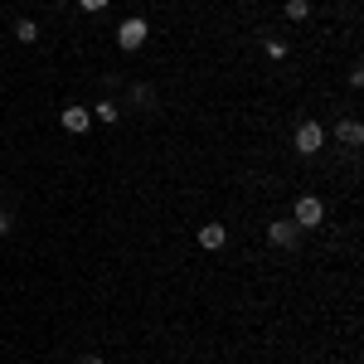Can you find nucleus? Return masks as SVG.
<instances>
[{
    "instance_id": "1",
    "label": "nucleus",
    "mask_w": 364,
    "mask_h": 364,
    "mask_svg": "<svg viewBox=\"0 0 364 364\" xmlns=\"http://www.w3.org/2000/svg\"><path fill=\"white\" fill-rule=\"evenodd\" d=\"M321 219H326V204H321L316 195H301V199H296V214H291V224H296V228H316Z\"/></svg>"
},
{
    "instance_id": "2",
    "label": "nucleus",
    "mask_w": 364,
    "mask_h": 364,
    "mask_svg": "<svg viewBox=\"0 0 364 364\" xmlns=\"http://www.w3.org/2000/svg\"><path fill=\"white\" fill-rule=\"evenodd\" d=\"M321 146H326V127H321V122H301V127H296V151H301V156H316Z\"/></svg>"
},
{
    "instance_id": "3",
    "label": "nucleus",
    "mask_w": 364,
    "mask_h": 364,
    "mask_svg": "<svg viewBox=\"0 0 364 364\" xmlns=\"http://www.w3.org/2000/svg\"><path fill=\"white\" fill-rule=\"evenodd\" d=\"M117 44H122L127 54L141 49V44H146V20H122V25H117Z\"/></svg>"
},
{
    "instance_id": "4",
    "label": "nucleus",
    "mask_w": 364,
    "mask_h": 364,
    "mask_svg": "<svg viewBox=\"0 0 364 364\" xmlns=\"http://www.w3.org/2000/svg\"><path fill=\"white\" fill-rule=\"evenodd\" d=\"M267 238H272L277 248H296V238H301V228L291 224V219H277V224L267 228Z\"/></svg>"
},
{
    "instance_id": "5",
    "label": "nucleus",
    "mask_w": 364,
    "mask_h": 364,
    "mask_svg": "<svg viewBox=\"0 0 364 364\" xmlns=\"http://www.w3.org/2000/svg\"><path fill=\"white\" fill-rule=\"evenodd\" d=\"M87 127H92V112H87V107H63V132L83 136Z\"/></svg>"
},
{
    "instance_id": "6",
    "label": "nucleus",
    "mask_w": 364,
    "mask_h": 364,
    "mask_svg": "<svg viewBox=\"0 0 364 364\" xmlns=\"http://www.w3.org/2000/svg\"><path fill=\"white\" fill-rule=\"evenodd\" d=\"M224 243H228V228H224V224H204V228H199V248L219 252Z\"/></svg>"
},
{
    "instance_id": "7",
    "label": "nucleus",
    "mask_w": 364,
    "mask_h": 364,
    "mask_svg": "<svg viewBox=\"0 0 364 364\" xmlns=\"http://www.w3.org/2000/svg\"><path fill=\"white\" fill-rule=\"evenodd\" d=\"M336 141L340 146H364V127L355 122V117H345V122L336 127Z\"/></svg>"
},
{
    "instance_id": "8",
    "label": "nucleus",
    "mask_w": 364,
    "mask_h": 364,
    "mask_svg": "<svg viewBox=\"0 0 364 364\" xmlns=\"http://www.w3.org/2000/svg\"><path fill=\"white\" fill-rule=\"evenodd\" d=\"M306 15H311V5H306V0H287V20H291V25H301Z\"/></svg>"
},
{
    "instance_id": "9",
    "label": "nucleus",
    "mask_w": 364,
    "mask_h": 364,
    "mask_svg": "<svg viewBox=\"0 0 364 364\" xmlns=\"http://www.w3.org/2000/svg\"><path fill=\"white\" fill-rule=\"evenodd\" d=\"M15 39H20V44H34V39H39V25H34V20H20V25H15Z\"/></svg>"
},
{
    "instance_id": "10",
    "label": "nucleus",
    "mask_w": 364,
    "mask_h": 364,
    "mask_svg": "<svg viewBox=\"0 0 364 364\" xmlns=\"http://www.w3.org/2000/svg\"><path fill=\"white\" fill-rule=\"evenodd\" d=\"M92 117H102V122H117V102H97Z\"/></svg>"
},
{
    "instance_id": "11",
    "label": "nucleus",
    "mask_w": 364,
    "mask_h": 364,
    "mask_svg": "<svg viewBox=\"0 0 364 364\" xmlns=\"http://www.w3.org/2000/svg\"><path fill=\"white\" fill-rule=\"evenodd\" d=\"M78 5H83L87 15H97V10H107V0H78Z\"/></svg>"
},
{
    "instance_id": "12",
    "label": "nucleus",
    "mask_w": 364,
    "mask_h": 364,
    "mask_svg": "<svg viewBox=\"0 0 364 364\" xmlns=\"http://www.w3.org/2000/svg\"><path fill=\"white\" fill-rule=\"evenodd\" d=\"M10 228H15V219H10V214H5V209H0V238H5V233H10Z\"/></svg>"
},
{
    "instance_id": "13",
    "label": "nucleus",
    "mask_w": 364,
    "mask_h": 364,
    "mask_svg": "<svg viewBox=\"0 0 364 364\" xmlns=\"http://www.w3.org/2000/svg\"><path fill=\"white\" fill-rule=\"evenodd\" d=\"M83 364H102V355H83Z\"/></svg>"
}]
</instances>
